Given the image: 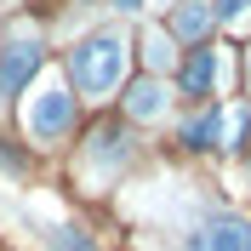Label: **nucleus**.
<instances>
[{
    "instance_id": "ddd939ff",
    "label": "nucleus",
    "mask_w": 251,
    "mask_h": 251,
    "mask_svg": "<svg viewBox=\"0 0 251 251\" xmlns=\"http://www.w3.org/2000/svg\"><path fill=\"white\" fill-rule=\"evenodd\" d=\"M114 6H120V12H137V6H143V0H114Z\"/></svg>"
},
{
    "instance_id": "4468645a",
    "label": "nucleus",
    "mask_w": 251,
    "mask_h": 251,
    "mask_svg": "<svg viewBox=\"0 0 251 251\" xmlns=\"http://www.w3.org/2000/svg\"><path fill=\"white\" fill-rule=\"evenodd\" d=\"M246 86H251V51H246Z\"/></svg>"
},
{
    "instance_id": "39448f33",
    "label": "nucleus",
    "mask_w": 251,
    "mask_h": 251,
    "mask_svg": "<svg viewBox=\"0 0 251 251\" xmlns=\"http://www.w3.org/2000/svg\"><path fill=\"white\" fill-rule=\"evenodd\" d=\"M246 131V114H228V109H200L194 120L183 126V143L188 149H228V137Z\"/></svg>"
},
{
    "instance_id": "f03ea898",
    "label": "nucleus",
    "mask_w": 251,
    "mask_h": 251,
    "mask_svg": "<svg viewBox=\"0 0 251 251\" xmlns=\"http://www.w3.org/2000/svg\"><path fill=\"white\" fill-rule=\"evenodd\" d=\"M23 126H29L34 143H57L75 131V92L69 86H40L29 97V109H23Z\"/></svg>"
},
{
    "instance_id": "1a4fd4ad",
    "label": "nucleus",
    "mask_w": 251,
    "mask_h": 251,
    "mask_svg": "<svg viewBox=\"0 0 251 251\" xmlns=\"http://www.w3.org/2000/svg\"><path fill=\"white\" fill-rule=\"evenodd\" d=\"M166 103H172V97H166V86H160V80H137V86H131V97H126L131 120H160V114H166Z\"/></svg>"
},
{
    "instance_id": "6e6552de",
    "label": "nucleus",
    "mask_w": 251,
    "mask_h": 251,
    "mask_svg": "<svg viewBox=\"0 0 251 251\" xmlns=\"http://www.w3.org/2000/svg\"><path fill=\"white\" fill-rule=\"evenodd\" d=\"M211 23H217L211 0H183V6L172 12V34H177V40H205V34H211Z\"/></svg>"
},
{
    "instance_id": "0eeeda50",
    "label": "nucleus",
    "mask_w": 251,
    "mask_h": 251,
    "mask_svg": "<svg viewBox=\"0 0 251 251\" xmlns=\"http://www.w3.org/2000/svg\"><path fill=\"white\" fill-rule=\"evenodd\" d=\"M86 160H92L97 172H120L126 160H131V137H126L120 126H97V131H92V149H86Z\"/></svg>"
},
{
    "instance_id": "f8f14e48",
    "label": "nucleus",
    "mask_w": 251,
    "mask_h": 251,
    "mask_svg": "<svg viewBox=\"0 0 251 251\" xmlns=\"http://www.w3.org/2000/svg\"><path fill=\"white\" fill-rule=\"evenodd\" d=\"M51 251H92V240L75 234V228H57V234H51Z\"/></svg>"
},
{
    "instance_id": "423d86ee",
    "label": "nucleus",
    "mask_w": 251,
    "mask_h": 251,
    "mask_svg": "<svg viewBox=\"0 0 251 251\" xmlns=\"http://www.w3.org/2000/svg\"><path fill=\"white\" fill-rule=\"evenodd\" d=\"M223 86V51L217 46H200L194 57L183 63V92L188 97H211Z\"/></svg>"
},
{
    "instance_id": "7ed1b4c3",
    "label": "nucleus",
    "mask_w": 251,
    "mask_h": 251,
    "mask_svg": "<svg viewBox=\"0 0 251 251\" xmlns=\"http://www.w3.org/2000/svg\"><path fill=\"white\" fill-rule=\"evenodd\" d=\"M40 63H46L40 57V40L17 29L12 40H6V51H0V97H17L34 75H40Z\"/></svg>"
},
{
    "instance_id": "f257e3e1",
    "label": "nucleus",
    "mask_w": 251,
    "mask_h": 251,
    "mask_svg": "<svg viewBox=\"0 0 251 251\" xmlns=\"http://www.w3.org/2000/svg\"><path fill=\"white\" fill-rule=\"evenodd\" d=\"M126 69H131V40H126L120 29H97V34H86V40L69 51V80H75L80 97L120 92Z\"/></svg>"
},
{
    "instance_id": "20e7f679",
    "label": "nucleus",
    "mask_w": 251,
    "mask_h": 251,
    "mask_svg": "<svg viewBox=\"0 0 251 251\" xmlns=\"http://www.w3.org/2000/svg\"><path fill=\"white\" fill-rule=\"evenodd\" d=\"M188 251H251V223L234 211H217L188 234Z\"/></svg>"
},
{
    "instance_id": "9d476101",
    "label": "nucleus",
    "mask_w": 251,
    "mask_h": 251,
    "mask_svg": "<svg viewBox=\"0 0 251 251\" xmlns=\"http://www.w3.org/2000/svg\"><path fill=\"white\" fill-rule=\"evenodd\" d=\"M143 57H149V69H154V75H166V69L177 63L172 34H166V29H149V34H143Z\"/></svg>"
},
{
    "instance_id": "9b49d317",
    "label": "nucleus",
    "mask_w": 251,
    "mask_h": 251,
    "mask_svg": "<svg viewBox=\"0 0 251 251\" xmlns=\"http://www.w3.org/2000/svg\"><path fill=\"white\" fill-rule=\"evenodd\" d=\"M211 12L223 23H251V0H211Z\"/></svg>"
}]
</instances>
